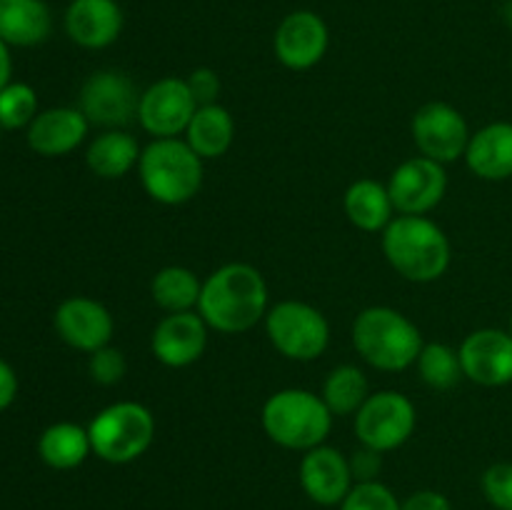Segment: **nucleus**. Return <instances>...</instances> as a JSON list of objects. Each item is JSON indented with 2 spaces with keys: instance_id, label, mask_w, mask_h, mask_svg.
I'll return each mask as SVG.
<instances>
[{
  "instance_id": "nucleus-1",
  "label": "nucleus",
  "mask_w": 512,
  "mask_h": 510,
  "mask_svg": "<svg viewBox=\"0 0 512 510\" xmlns=\"http://www.w3.org/2000/svg\"><path fill=\"white\" fill-rule=\"evenodd\" d=\"M268 300V283L255 265L225 263L203 280L198 313L210 330L238 335L265 320Z\"/></svg>"
},
{
  "instance_id": "nucleus-2",
  "label": "nucleus",
  "mask_w": 512,
  "mask_h": 510,
  "mask_svg": "<svg viewBox=\"0 0 512 510\" xmlns=\"http://www.w3.org/2000/svg\"><path fill=\"white\" fill-rule=\"evenodd\" d=\"M383 253L390 268L410 283H435L453 260L448 235L428 215H395L383 230Z\"/></svg>"
},
{
  "instance_id": "nucleus-3",
  "label": "nucleus",
  "mask_w": 512,
  "mask_h": 510,
  "mask_svg": "<svg viewBox=\"0 0 512 510\" xmlns=\"http://www.w3.org/2000/svg\"><path fill=\"white\" fill-rule=\"evenodd\" d=\"M353 345L360 358L383 373L415 365L425 340L418 325L390 305H370L353 323Z\"/></svg>"
},
{
  "instance_id": "nucleus-4",
  "label": "nucleus",
  "mask_w": 512,
  "mask_h": 510,
  "mask_svg": "<svg viewBox=\"0 0 512 510\" xmlns=\"http://www.w3.org/2000/svg\"><path fill=\"white\" fill-rule=\"evenodd\" d=\"M333 418L325 400L305 388L278 390L260 410L265 435L280 448L298 453L323 445L333 430Z\"/></svg>"
},
{
  "instance_id": "nucleus-5",
  "label": "nucleus",
  "mask_w": 512,
  "mask_h": 510,
  "mask_svg": "<svg viewBox=\"0 0 512 510\" xmlns=\"http://www.w3.org/2000/svg\"><path fill=\"white\" fill-rule=\"evenodd\" d=\"M203 158L180 138H153L138 160L143 190L160 205H183L203 188Z\"/></svg>"
},
{
  "instance_id": "nucleus-6",
  "label": "nucleus",
  "mask_w": 512,
  "mask_h": 510,
  "mask_svg": "<svg viewBox=\"0 0 512 510\" xmlns=\"http://www.w3.org/2000/svg\"><path fill=\"white\" fill-rule=\"evenodd\" d=\"M93 455L110 465H128L143 458L155 440V415L135 400L108 405L88 425Z\"/></svg>"
},
{
  "instance_id": "nucleus-7",
  "label": "nucleus",
  "mask_w": 512,
  "mask_h": 510,
  "mask_svg": "<svg viewBox=\"0 0 512 510\" xmlns=\"http://www.w3.org/2000/svg\"><path fill=\"white\" fill-rule=\"evenodd\" d=\"M265 333L283 358L310 363L328 350L330 323L315 305L280 300L265 315Z\"/></svg>"
},
{
  "instance_id": "nucleus-8",
  "label": "nucleus",
  "mask_w": 512,
  "mask_h": 510,
  "mask_svg": "<svg viewBox=\"0 0 512 510\" xmlns=\"http://www.w3.org/2000/svg\"><path fill=\"white\" fill-rule=\"evenodd\" d=\"M418 428V410L408 395L398 390H378L355 413V435L363 448L375 453L398 450L413 438Z\"/></svg>"
},
{
  "instance_id": "nucleus-9",
  "label": "nucleus",
  "mask_w": 512,
  "mask_h": 510,
  "mask_svg": "<svg viewBox=\"0 0 512 510\" xmlns=\"http://www.w3.org/2000/svg\"><path fill=\"white\" fill-rule=\"evenodd\" d=\"M138 103V88L120 70H95L80 85V113L90 125H100L105 130H125V125L138 120Z\"/></svg>"
},
{
  "instance_id": "nucleus-10",
  "label": "nucleus",
  "mask_w": 512,
  "mask_h": 510,
  "mask_svg": "<svg viewBox=\"0 0 512 510\" xmlns=\"http://www.w3.org/2000/svg\"><path fill=\"white\" fill-rule=\"evenodd\" d=\"M413 143L418 145L420 155L435 160V163H455L458 158H465V150L470 143V125L465 115L450 103H425L418 108L410 123Z\"/></svg>"
},
{
  "instance_id": "nucleus-11",
  "label": "nucleus",
  "mask_w": 512,
  "mask_h": 510,
  "mask_svg": "<svg viewBox=\"0 0 512 510\" xmlns=\"http://www.w3.org/2000/svg\"><path fill=\"white\" fill-rule=\"evenodd\" d=\"M198 108L200 105L190 93L188 80L168 75L150 83L140 93L138 123L153 138H178L185 133Z\"/></svg>"
},
{
  "instance_id": "nucleus-12",
  "label": "nucleus",
  "mask_w": 512,
  "mask_h": 510,
  "mask_svg": "<svg viewBox=\"0 0 512 510\" xmlns=\"http://www.w3.org/2000/svg\"><path fill=\"white\" fill-rule=\"evenodd\" d=\"M385 185L398 215H428L448 193V173L443 163L415 155L400 163Z\"/></svg>"
},
{
  "instance_id": "nucleus-13",
  "label": "nucleus",
  "mask_w": 512,
  "mask_h": 510,
  "mask_svg": "<svg viewBox=\"0 0 512 510\" xmlns=\"http://www.w3.org/2000/svg\"><path fill=\"white\" fill-rule=\"evenodd\" d=\"M463 378L483 388H505L512 383V335L500 328H478L458 348Z\"/></svg>"
},
{
  "instance_id": "nucleus-14",
  "label": "nucleus",
  "mask_w": 512,
  "mask_h": 510,
  "mask_svg": "<svg viewBox=\"0 0 512 510\" xmlns=\"http://www.w3.org/2000/svg\"><path fill=\"white\" fill-rule=\"evenodd\" d=\"M330 45L328 23L313 10H293L273 35L275 58L288 70H310L325 58Z\"/></svg>"
},
{
  "instance_id": "nucleus-15",
  "label": "nucleus",
  "mask_w": 512,
  "mask_h": 510,
  "mask_svg": "<svg viewBox=\"0 0 512 510\" xmlns=\"http://www.w3.org/2000/svg\"><path fill=\"white\" fill-rule=\"evenodd\" d=\"M53 325L58 338L80 353H95V350L110 345L115 335L113 313L88 295H73L65 298L55 308Z\"/></svg>"
},
{
  "instance_id": "nucleus-16",
  "label": "nucleus",
  "mask_w": 512,
  "mask_h": 510,
  "mask_svg": "<svg viewBox=\"0 0 512 510\" xmlns=\"http://www.w3.org/2000/svg\"><path fill=\"white\" fill-rule=\"evenodd\" d=\"M298 480L303 493L323 508H335L353 490L355 475L350 460L333 445H318L305 450L298 465Z\"/></svg>"
},
{
  "instance_id": "nucleus-17",
  "label": "nucleus",
  "mask_w": 512,
  "mask_h": 510,
  "mask_svg": "<svg viewBox=\"0 0 512 510\" xmlns=\"http://www.w3.org/2000/svg\"><path fill=\"white\" fill-rule=\"evenodd\" d=\"M208 323L198 310L165 313L150 335V350L165 368H188L203 358L208 348Z\"/></svg>"
},
{
  "instance_id": "nucleus-18",
  "label": "nucleus",
  "mask_w": 512,
  "mask_h": 510,
  "mask_svg": "<svg viewBox=\"0 0 512 510\" xmlns=\"http://www.w3.org/2000/svg\"><path fill=\"white\" fill-rule=\"evenodd\" d=\"M90 123L80 108L60 105V108L40 110L28 125V148L40 158H63L78 150L88 138Z\"/></svg>"
},
{
  "instance_id": "nucleus-19",
  "label": "nucleus",
  "mask_w": 512,
  "mask_h": 510,
  "mask_svg": "<svg viewBox=\"0 0 512 510\" xmlns=\"http://www.w3.org/2000/svg\"><path fill=\"white\" fill-rule=\"evenodd\" d=\"M123 10L118 0H70L65 10V33L85 50L110 48L123 33Z\"/></svg>"
},
{
  "instance_id": "nucleus-20",
  "label": "nucleus",
  "mask_w": 512,
  "mask_h": 510,
  "mask_svg": "<svg viewBox=\"0 0 512 510\" xmlns=\"http://www.w3.org/2000/svg\"><path fill=\"white\" fill-rule=\"evenodd\" d=\"M465 165L480 180L503 183L512 178V123L495 120L470 135Z\"/></svg>"
},
{
  "instance_id": "nucleus-21",
  "label": "nucleus",
  "mask_w": 512,
  "mask_h": 510,
  "mask_svg": "<svg viewBox=\"0 0 512 510\" xmlns=\"http://www.w3.org/2000/svg\"><path fill=\"white\" fill-rule=\"evenodd\" d=\"M53 33L45 0H0V40L10 48H35Z\"/></svg>"
},
{
  "instance_id": "nucleus-22",
  "label": "nucleus",
  "mask_w": 512,
  "mask_h": 510,
  "mask_svg": "<svg viewBox=\"0 0 512 510\" xmlns=\"http://www.w3.org/2000/svg\"><path fill=\"white\" fill-rule=\"evenodd\" d=\"M343 208L350 223L363 233H383L398 213L388 193V185L373 178L355 180L345 190Z\"/></svg>"
},
{
  "instance_id": "nucleus-23",
  "label": "nucleus",
  "mask_w": 512,
  "mask_h": 510,
  "mask_svg": "<svg viewBox=\"0 0 512 510\" xmlns=\"http://www.w3.org/2000/svg\"><path fill=\"white\" fill-rule=\"evenodd\" d=\"M140 153L143 148L128 130H103L98 138L90 140L85 150V163L90 173L98 178L118 180L138 168Z\"/></svg>"
},
{
  "instance_id": "nucleus-24",
  "label": "nucleus",
  "mask_w": 512,
  "mask_h": 510,
  "mask_svg": "<svg viewBox=\"0 0 512 510\" xmlns=\"http://www.w3.org/2000/svg\"><path fill=\"white\" fill-rule=\"evenodd\" d=\"M185 143L203 160H215L230 150L235 140V120L220 103L200 105L185 128Z\"/></svg>"
},
{
  "instance_id": "nucleus-25",
  "label": "nucleus",
  "mask_w": 512,
  "mask_h": 510,
  "mask_svg": "<svg viewBox=\"0 0 512 510\" xmlns=\"http://www.w3.org/2000/svg\"><path fill=\"white\" fill-rule=\"evenodd\" d=\"M93 453L90 435L85 425L60 420L48 425L38 438V455L48 468L53 470H75Z\"/></svg>"
},
{
  "instance_id": "nucleus-26",
  "label": "nucleus",
  "mask_w": 512,
  "mask_h": 510,
  "mask_svg": "<svg viewBox=\"0 0 512 510\" xmlns=\"http://www.w3.org/2000/svg\"><path fill=\"white\" fill-rule=\"evenodd\" d=\"M203 280L183 265H165L150 280L153 303L165 313H188L198 310Z\"/></svg>"
},
{
  "instance_id": "nucleus-27",
  "label": "nucleus",
  "mask_w": 512,
  "mask_h": 510,
  "mask_svg": "<svg viewBox=\"0 0 512 510\" xmlns=\"http://www.w3.org/2000/svg\"><path fill=\"white\" fill-rule=\"evenodd\" d=\"M370 395V383L365 378L363 370L358 365H338L328 373L323 383V393L320 398L325 400V405L330 408V413L343 418V415H355L360 410V405L368 400Z\"/></svg>"
},
{
  "instance_id": "nucleus-28",
  "label": "nucleus",
  "mask_w": 512,
  "mask_h": 510,
  "mask_svg": "<svg viewBox=\"0 0 512 510\" xmlns=\"http://www.w3.org/2000/svg\"><path fill=\"white\" fill-rule=\"evenodd\" d=\"M415 365L423 383L433 390H450L463 378L458 350L448 343H425Z\"/></svg>"
},
{
  "instance_id": "nucleus-29",
  "label": "nucleus",
  "mask_w": 512,
  "mask_h": 510,
  "mask_svg": "<svg viewBox=\"0 0 512 510\" xmlns=\"http://www.w3.org/2000/svg\"><path fill=\"white\" fill-rule=\"evenodd\" d=\"M38 113V93L33 85L10 80L0 90V128L3 130H28Z\"/></svg>"
},
{
  "instance_id": "nucleus-30",
  "label": "nucleus",
  "mask_w": 512,
  "mask_h": 510,
  "mask_svg": "<svg viewBox=\"0 0 512 510\" xmlns=\"http://www.w3.org/2000/svg\"><path fill=\"white\" fill-rule=\"evenodd\" d=\"M340 510H403V500L380 480H365L355 483L353 490L345 495Z\"/></svg>"
},
{
  "instance_id": "nucleus-31",
  "label": "nucleus",
  "mask_w": 512,
  "mask_h": 510,
  "mask_svg": "<svg viewBox=\"0 0 512 510\" xmlns=\"http://www.w3.org/2000/svg\"><path fill=\"white\" fill-rule=\"evenodd\" d=\"M88 373L98 385H118L128 373V363L118 348L105 345V348L88 355Z\"/></svg>"
},
{
  "instance_id": "nucleus-32",
  "label": "nucleus",
  "mask_w": 512,
  "mask_h": 510,
  "mask_svg": "<svg viewBox=\"0 0 512 510\" xmlns=\"http://www.w3.org/2000/svg\"><path fill=\"white\" fill-rule=\"evenodd\" d=\"M485 500L495 510H512V463H493L480 478Z\"/></svg>"
},
{
  "instance_id": "nucleus-33",
  "label": "nucleus",
  "mask_w": 512,
  "mask_h": 510,
  "mask_svg": "<svg viewBox=\"0 0 512 510\" xmlns=\"http://www.w3.org/2000/svg\"><path fill=\"white\" fill-rule=\"evenodd\" d=\"M185 80H188V88L198 100V105L218 103L220 78L213 68H195Z\"/></svg>"
},
{
  "instance_id": "nucleus-34",
  "label": "nucleus",
  "mask_w": 512,
  "mask_h": 510,
  "mask_svg": "<svg viewBox=\"0 0 512 510\" xmlns=\"http://www.w3.org/2000/svg\"><path fill=\"white\" fill-rule=\"evenodd\" d=\"M403 510H453V503L438 490H418L403 500Z\"/></svg>"
},
{
  "instance_id": "nucleus-35",
  "label": "nucleus",
  "mask_w": 512,
  "mask_h": 510,
  "mask_svg": "<svg viewBox=\"0 0 512 510\" xmlns=\"http://www.w3.org/2000/svg\"><path fill=\"white\" fill-rule=\"evenodd\" d=\"M350 468H353V475L358 483H365V480H378L375 475H378L380 470V453H375V450L370 448H363L360 453H355L353 460H350Z\"/></svg>"
},
{
  "instance_id": "nucleus-36",
  "label": "nucleus",
  "mask_w": 512,
  "mask_h": 510,
  "mask_svg": "<svg viewBox=\"0 0 512 510\" xmlns=\"http://www.w3.org/2000/svg\"><path fill=\"white\" fill-rule=\"evenodd\" d=\"M18 375H15L13 365L8 363V360L0 358V413L3 410H8L10 405L15 403V398H18Z\"/></svg>"
},
{
  "instance_id": "nucleus-37",
  "label": "nucleus",
  "mask_w": 512,
  "mask_h": 510,
  "mask_svg": "<svg viewBox=\"0 0 512 510\" xmlns=\"http://www.w3.org/2000/svg\"><path fill=\"white\" fill-rule=\"evenodd\" d=\"M13 75V58H10V45L0 40V90L10 83Z\"/></svg>"
},
{
  "instance_id": "nucleus-38",
  "label": "nucleus",
  "mask_w": 512,
  "mask_h": 510,
  "mask_svg": "<svg viewBox=\"0 0 512 510\" xmlns=\"http://www.w3.org/2000/svg\"><path fill=\"white\" fill-rule=\"evenodd\" d=\"M503 18H505V23L512 28V0H508V3L503 5Z\"/></svg>"
},
{
  "instance_id": "nucleus-39",
  "label": "nucleus",
  "mask_w": 512,
  "mask_h": 510,
  "mask_svg": "<svg viewBox=\"0 0 512 510\" xmlns=\"http://www.w3.org/2000/svg\"><path fill=\"white\" fill-rule=\"evenodd\" d=\"M508 333L512 335V315H510V325H508Z\"/></svg>"
},
{
  "instance_id": "nucleus-40",
  "label": "nucleus",
  "mask_w": 512,
  "mask_h": 510,
  "mask_svg": "<svg viewBox=\"0 0 512 510\" xmlns=\"http://www.w3.org/2000/svg\"><path fill=\"white\" fill-rule=\"evenodd\" d=\"M0 130H3V128H0Z\"/></svg>"
}]
</instances>
